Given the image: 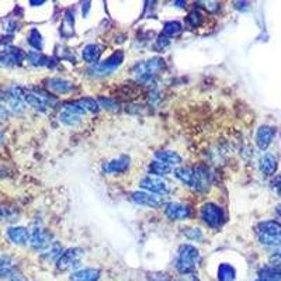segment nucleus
Listing matches in <instances>:
<instances>
[{
    "instance_id": "1",
    "label": "nucleus",
    "mask_w": 281,
    "mask_h": 281,
    "mask_svg": "<svg viewBox=\"0 0 281 281\" xmlns=\"http://www.w3.org/2000/svg\"><path fill=\"white\" fill-rule=\"evenodd\" d=\"M198 260H200V253L197 247L193 245H182L177 250L176 268L180 274L194 273Z\"/></svg>"
},
{
    "instance_id": "2",
    "label": "nucleus",
    "mask_w": 281,
    "mask_h": 281,
    "mask_svg": "<svg viewBox=\"0 0 281 281\" xmlns=\"http://www.w3.org/2000/svg\"><path fill=\"white\" fill-rule=\"evenodd\" d=\"M163 69H165V61L162 58H159V56H154V58H151L148 61H142V62L136 63L135 68H133L132 73L139 82L148 83L158 73H161Z\"/></svg>"
},
{
    "instance_id": "3",
    "label": "nucleus",
    "mask_w": 281,
    "mask_h": 281,
    "mask_svg": "<svg viewBox=\"0 0 281 281\" xmlns=\"http://www.w3.org/2000/svg\"><path fill=\"white\" fill-rule=\"evenodd\" d=\"M200 214H201V218H203L204 222L208 225V226H211V228L221 226L225 219L224 210L219 205L214 203L204 204L203 207H201Z\"/></svg>"
},
{
    "instance_id": "4",
    "label": "nucleus",
    "mask_w": 281,
    "mask_h": 281,
    "mask_svg": "<svg viewBox=\"0 0 281 281\" xmlns=\"http://www.w3.org/2000/svg\"><path fill=\"white\" fill-rule=\"evenodd\" d=\"M83 249L80 247H70L61 254V257L56 260V268L58 270H70L79 266L80 260L83 259Z\"/></svg>"
},
{
    "instance_id": "5",
    "label": "nucleus",
    "mask_w": 281,
    "mask_h": 281,
    "mask_svg": "<svg viewBox=\"0 0 281 281\" xmlns=\"http://www.w3.org/2000/svg\"><path fill=\"white\" fill-rule=\"evenodd\" d=\"M122 62H124V52H122V51H117L115 54L108 56L103 62L96 63L91 70H93L96 75H101V76H103V75H110V73H112L118 66H121V63Z\"/></svg>"
},
{
    "instance_id": "6",
    "label": "nucleus",
    "mask_w": 281,
    "mask_h": 281,
    "mask_svg": "<svg viewBox=\"0 0 281 281\" xmlns=\"http://www.w3.org/2000/svg\"><path fill=\"white\" fill-rule=\"evenodd\" d=\"M139 186L144 190H147L148 193H152V194H159L163 196L169 193V186L168 183L165 182L163 179L158 177V176H147L140 180Z\"/></svg>"
},
{
    "instance_id": "7",
    "label": "nucleus",
    "mask_w": 281,
    "mask_h": 281,
    "mask_svg": "<svg viewBox=\"0 0 281 281\" xmlns=\"http://www.w3.org/2000/svg\"><path fill=\"white\" fill-rule=\"evenodd\" d=\"M132 201L149 208H161L165 205V197L155 196L152 193H145V191H135L132 193Z\"/></svg>"
},
{
    "instance_id": "8",
    "label": "nucleus",
    "mask_w": 281,
    "mask_h": 281,
    "mask_svg": "<svg viewBox=\"0 0 281 281\" xmlns=\"http://www.w3.org/2000/svg\"><path fill=\"white\" fill-rule=\"evenodd\" d=\"M194 170V179H193V189L198 190V191H207L210 189L211 184V176L208 169L205 168L204 165H197L196 168H193Z\"/></svg>"
},
{
    "instance_id": "9",
    "label": "nucleus",
    "mask_w": 281,
    "mask_h": 281,
    "mask_svg": "<svg viewBox=\"0 0 281 281\" xmlns=\"http://www.w3.org/2000/svg\"><path fill=\"white\" fill-rule=\"evenodd\" d=\"M165 214L169 219L173 221H183L191 215V210L189 205L182 203H169L165 207Z\"/></svg>"
},
{
    "instance_id": "10",
    "label": "nucleus",
    "mask_w": 281,
    "mask_h": 281,
    "mask_svg": "<svg viewBox=\"0 0 281 281\" xmlns=\"http://www.w3.org/2000/svg\"><path fill=\"white\" fill-rule=\"evenodd\" d=\"M24 52L19 48H6L0 52V66L10 68L16 66L19 63L23 62L24 59Z\"/></svg>"
},
{
    "instance_id": "11",
    "label": "nucleus",
    "mask_w": 281,
    "mask_h": 281,
    "mask_svg": "<svg viewBox=\"0 0 281 281\" xmlns=\"http://www.w3.org/2000/svg\"><path fill=\"white\" fill-rule=\"evenodd\" d=\"M30 245L33 246V249H37V250L48 249L49 245H51V236L47 231L35 228L33 233L30 235Z\"/></svg>"
},
{
    "instance_id": "12",
    "label": "nucleus",
    "mask_w": 281,
    "mask_h": 281,
    "mask_svg": "<svg viewBox=\"0 0 281 281\" xmlns=\"http://www.w3.org/2000/svg\"><path fill=\"white\" fill-rule=\"evenodd\" d=\"M274 135H275V129L273 126L261 125L256 132V145L261 149L266 151L267 148L270 147L271 140H273Z\"/></svg>"
},
{
    "instance_id": "13",
    "label": "nucleus",
    "mask_w": 281,
    "mask_h": 281,
    "mask_svg": "<svg viewBox=\"0 0 281 281\" xmlns=\"http://www.w3.org/2000/svg\"><path fill=\"white\" fill-rule=\"evenodd\" d=\"M7 238L10 239V242H13L16 245L24 246L30 242V233L26 228L21 226H14L7 229Z\"/></svg>"
},
{
    "instance_id": "14",
    "label": "nucleus",
    "mask_w": 281,
    "mask_h": 281,
    "mask_svg": "<svg viewBox=\"0 0 281 281\" xmlns=\"http://www.w3.org/2000/svg\"><path fill=\"white\" fill-rule=\"evenodd\" d=\"M257 233L266 236H281V224L277 221H263L257 225Z\"/></svg>"
},
{
    "instance_id": "15",
    "label": "nucleus",
    "mask_w": 281,
    "mask_h": 281,
    "mask_svg": "<svg viewBox=\"0 0 281 281\" xmlns=\"http://www.w3.org/2000/svg\"><path fill=\"white\" fill-rule=\"evenodd\" d=\"M277 168H278V162L273 154L263 155V158L260 159V170L263 172V175L273 176L277 172Z\"/></svg>"
},
{
    "instance_id": "16",
    "label": "nucleus",
    "mask_w": 281,
    "mask_h": 281,
    "mask_svg": "<svg viewBox=\"0 0 281 281\" xmlns=\"http://www.w3.org/2000/svg\"><path fill=\"white\" fill-rule=\"evenodd\" d=\"M47 87L49 90L54 91L56 94H65V93H69L73 87V84L65 80V79H59V77H54V79H49L47 82Z\"/></svg>"
},
{
    "instance_id": "17",
    "label": "nucleus",
    "mask_w": 281,
    "mask_h": 281,
    "mask_svg": "<svg viewBox=\"0 0 281 281\" xmlns=\"http://www.w3.org/2000/svg\"><path fill=\"white\" fill-rule=\"evenodd\" d=\"M24 100L26 103L30 104L31 107H34L35 110L38 111H45L48 107V101L45 94H35V93H24Z\"/></svg>"
},
{
    "instance_id": "18",
    "label": "nucleus",
    "mask_w": 281,
    "mask_h": 281,
    "mask_svg": "<svg viewBox=\"0 0 281 281\" xmlns=\"http://www.w3.org/2000/svg\"><path fill=\"white\" fill-rule=\"evenodd\" d=\"M101 277V271L97 268H83L70 275L72 281H98Z\"/></svg>"
},
{
    "instance_id": "19",
    "label": "nucleus",
    "mask_w": 281,
    "mask_h": 281,
    "mask_svg": "<svg viewBox=\"0 0 281 281\" xmlns=\"http://www.w3.org/2000/svg\"><path fill=\"white\" fill-rule=\"evenodd\" d=\"M103 54V47L97 45V44H89L83 48L82 56L87 63H97V61L100 59V56Z\"/></svg>"
},
{
    "instance_id": "20",
    "label": "nucleus",
    "mask_w": 281,
    "mask_h": 281,
    "mask_svg": "<svg viewBox=\"0 0 281 281\" xmlns=\"http://www.w3.org/2000/svg\"><path fill=\"white\" fill-rule=\"evenodd\" d=\"M155 156L159 162H163V163L170 165V166L182 163V156L177 152H175V151H159V152L155 154Z\"/></svg>"
},
{
    "instance_id": "21",
    "label": "nucleus",
    "mask_w": 281,
    "mask_h": 281,
    "mask_svg": "<svg viewBox=\"0 0 281 281\" xmlns=\"http://www.w3.org/2000/svg\"><path fill=\"white\" fill-rule=\"evenodd\" d=\"M128 168H129V158H128V156H119L117 159L110 162V163L107 165L105 170H107L108 173H122V172H125Z\"/></svg>"
},
{
    "instance_id": "22",
    "label": "nucleus",
    "mask_w": 281,
    "mask_h": 281,
    "mask_svg": "<svg viewBox=\"0 0 281 281\" xmlns=\"http://www.w3.org/2000/svg\"><path fill=\"white\" fill-rule=\"evenodd\" d=\"M175 176L187 186H193V179H194V170L193 168H187V166H180V168L175 169Z\"/></svg>"
},
{
    "instance_id": "23",
    "label": "nucleus",
    "mask_w": 281,
    "mask_h": 281,
    "mask_svg": "<svg viewBox=\"0 0 281 281\" xmlns=\"http://www.w3.org/2000/svg\"><path fill=\"white\" fill-rule=\"evenodd\" d=\"M217 277L219 281H233L236 278V270L231 264L222 263V264H219V267H218Z\"/></svg>"
},
{
    "instance_id": "24",
    "label": "nucleus",
    "mask_w": 281,
    "mask_h": 281,
    "mask_svg": "<svg viewBox=\"0 0 281 281\" xmlns=\"http://www.w3.org/2000/svg\"><path fill=\"white\" fill-rule=\"evenodd\" d=\"M148 169H149V172H151L152 175H156L158 177L166 176L169 175V173H172V172H175V170H173V166L166 165V163H163V162H159V161L152 162Z\"/></svg>"
},
{
    "instance_id": "25",
    "label": "nucleus",
    "mask_w": 281,
    "mask_h": 281,
    "mask_svg": "<svg viewBox=\"0 0 281 281\" xmlns=\"http://www.w3.org/2000/svg\"><path fill=\"white\" fill-rule=\"evenodd\" d=\"M28 62L34 66H48L49 65V58H47L45 55H42L40 51H30L27 54Z\"/></svg>"
},
{
    "instance_id": "26",
    "label": "nucleus",
    "mask_w": 281,
    "mask_h": 281,
    "mask_svg": "<svg viewBox=\"0 0 281 281\" xmlns=\"http://www.w3.org/2000/svg\"><path fill=\"white\" fill-rule=\"evenodd\" d=\"M182 33V24L179 21H168L165 26H163V35L168 37V38H172V37H176Z\"/></svg>"
},
{
    "instance_id": "27",
    "label": "nucleus",
    "mask_w": 281,
    "mask_h": 281,
    "mask_svg": "<svg viewBox=\"0 0 281 281\" xmlns=\"http://www.w3.org/2000/svg\"><path fill=\"white\" fill-rule=\"evenodd\" d=\"M28 44L34 49H37V51H41L44 42H42V37L38 30L33 28V30L30 31V34H28Z\"/></svg>"
},
{
    "instance_id": "28",
    "label": "nucleus",
    "mask_w": 281,
    "mask_h": 281,
    "mask_svg": "<svg viewBox=\"0 0 281 281\" xmlns=\"http://www.w3.org/2000/svg\"><path fill=\"white\" fill-rule=\"evenodd\" d=\"M203 14L200 13V12H197V10H193V12L187 14V17H186V23H187L191 28L200 27V26L203 24Z\"/></svg>"
},
{
    "instance_id": "29",
    "label": "nucleus",
    "mask_w": 281,
    "mask_h": 281,
    "mask_svg": "<svg viewBox=\"0 0 281 281\" xmlns=\"http://www.w3.org/2000/svg\"><path fill=\"white\" fill-rule=\"evenodd\" d=\"M80 115H76V114H72V112L63 111L61 115H59V121L65 124V125L69 126H75L80 122Z\"/></svg>"
},
{
    "instance_id": "30",
    "label": "nucleus",
    "mask_w": 281,
    "mask_h": 281,
    "mask_svg": "<svg viewBox=\"0 0 281 281\" xmlns=\"http://www.w3.org/2000/svg\"><path fill=\"white\" fill-rule=\"evenodd\" d=\"M79 103L83 105V108L86 111L97 112L100 110V104H98L96 100H93L90 97H83L82 100H79Z\"/></svg>"
},
{
    "instance_id": "31",
    "label": "nucleus",
    "mask_w": 281,
    "mask_h": 281,
    "mask_svg": "<svg viewBox=\"0 0 281 281\" xmlns=\"http://www.w3.org/2000/svg\"><path fill=\"white\" fill-rule=\"evenodd\" d=\"M259 239L263 245L271 246V247H281V236H266V235H259Z\"/></svg>"
},
{
    "instance_id": "32",
    "label": "nucleus",
    "mask_w": 281,
    "mask_h": 281,
    "mask_svg": "<svg viewBox=\"0 0 281 281\" xmlns=\"http://www.w3.org/2000/svg\"><path fill=\"white\" fill-rule=\"evenodd\" d=\"M0 275L2 277L12 275V263L5 256H0Z\"/></svg>"
},
{
    "instance_id": "33",
    "label": "nucleus",
    "mask_w": 281,
    "mask_h": 281,
    "mask_svg": "<svg viewBox=\"0 0 281 281\" xmlns=\"http://www.w3.org/2000/svg\"><path fill=\"white\" fill-rule=\"evenodd\" d=\"M65 111L72 112V114H76V115H83L86 110L83 108V105L80 104L79 101L77 103H69V104H65Z\"/></svg>"
},
{
    "instance_id": "34",
    "label": "nucleus",
    "mask_w": 281,
    "mask_h": 281,
    "mask_svg": "<svg viewBox=\"0 0 281 281\" xmlns=\"http://www.w3.org/2000/svg\"><path fill=\"white\" fill-rule=\"evenodd\" d=\"M100 104L103 105L104 108H107V110H111V111H118V104L114 101V100H111V98H107V97H101L100 100Z\"/></svg>"
},
{
    "instance_id": "35",
    "label": "nucleus",
    "mask_w": 281,
    "mask_h": 281,
    "mask_svg": "<svg viewBox=\"0 0 281 281\" xmlns=\"http://www.w3.org/2000/svg\"><path fill=\"white\" fill-rule=\"evenodd\" d=\"M193 232H189L187 229L184 231V235L187 236L189 239H191V240H200V239L203 238V233H201V231L198 229V228H196V229H191Z\"/></svg>"
},
{
    "instance_id": "36",
    "label": "nucleus",
    "mask_w": 281,
    "mask_h": 281,
    "mask_svg": "<svg viewBox=\"0 0 281 281\" xmlns=\"http://www.w3.org/2000/svg\"><path fill=\"white\" fill-rule=\"evenodd\" d=\"M270 263H271V266L273 267H277V268H280L281 270V253L273 254V256L270 257Z\"/></svg>"
},
{
    "instance_id": "37",
    "label": "nucleus",
    "mask_w": 281,
    "mask_h": 281,
    "mask_svg": "<svg viewBox=\"0 0 281 281\" xmlns=\"http://www.w3.org/2000/svg\"><path fill=\"white\" fill-rule=\"evenodd\" d=\"M169 44H170V41H169L168 37L162 35V37H159V38H158V41H156V47H158V48L163 49L165 47H168Z\"/></svg>"
},
{
    "instance_id": "38",
    "label": "nucleus",
    "mask_w": 281,
    "mask_h": 281,
    "mask_svg": "<svg viewBox=\"0 0 281 281\" xmlns=\"http://www.w3.org/2000/svg\"><path fill=\"white\" fill-rule=\"evenodd\" d=\"M9 117V111H7L6 107L0 105V119H6Z\"/></svg>"
},
{
    "instance_id": "39",
    "label": "nucleus",
    "mask_w": 281,
    "mask_h": 281,
    "mask_svg": "<svg viewBox=\"0 0 281 281\" xmlns=\"http://www.w3.org/2000/svg\"><path fill=\"white\" fill-rule=\"evenodd\" d=\"M271 186L274 187H277V189H280L281 187V175H278L275 179H274L273 182H271Z\"/></svg>"
},
{
    "instance_id": "40",
    "label": "nucleus",
    "mask_w": 281,
    "mask_h": 281,
    "mask_svg": "<svg viewBox=\"0 0 281 281\" xmlns=\"http://www.w3.org/2000/svg\"><path fill=\"white\" fill-rule=\"evenodd\" d=\"M275 211H277V214H278V215L281 217V205H278V207L275 208Z\"/></svg>"
},
{
    "instance_id": "41",
    "label": "nucleus",
    "mask_w": 281,
    "mask_h": 281,
    "mask_svg": "<svg viewBox=\"0 0 281 281\" xmlns=\"http://www.w3.org/2000/svg\"><path fill=\"white\" fill-rule=\"evenodd\" d=\"M44 2H31V5H42Z\"/></svg>"
},
{
    "instance_id": "42",
    "label": "nucleus",
    "mask_w": 281,
    "mask_h": 281,
    "mask_svg": "<svg viewBox=\"0 0 281 281\" xmlns=\"http://www.w3.org/2000/svg\"><path fill=\"white\" fill-rule=\"evenodd\" d=\"M2 218H3V211L0 210V221H2Z\"/></svg>"
},
{
    "instance_id": "43",
    "label": "nucleus",
    "mask_w": 281,
    "mask_h": 281,
    "mask_svg": "<svg viewBox=\"0 0 281 281\" xmlns=\"http://www.w3.org/2000/svg\"><path fill=\"white\" fill-rule=\"evenodd\" d=\"M277 191H278V194H280V197H281V187L278 190H277Z\"/></svg>"
},
{
    "instance_id": "44",
    "label": "nucleus",
    "mask_w": 281,
    "mask_h": 281,
    "mask_svg": "<svg viewBox=\"0 0 281 281\" xmlns=\"http://www.w3.org/2000/svg\"><path fill=\"white\" fill-rule=\"evenodd\" d=\"M0 139H2V133H0Z\"/></svg>"
},
{
    "instance_id": "45",
    "label": "nucleus",
    "mask_w": 281,
    "mask_h": 281,
    "mask_svg": "<svg viewBox=\"0 0 281 281\" xmlns=\"http://www.w3.org/2000/svg\"><path fill=\"white\" fill-rule=\"evenodd\" d=\"M13 281H21V280H13Z\"/></svg>"
},
{
    "instance_id": "46",
    "label": "nucleus",
    "mask_w": 281,
    "mask_h": 281,
    "mask_svg": "<svg viewBox=\"0 0 281 281\" xmlns=\"http://www.w3.org/2000/svg\"><path fill=\"white\" fill-rule=\"evenodd\" d=\"M177 281H184V280H177Z\"/></svg>"
}]
</instances>
